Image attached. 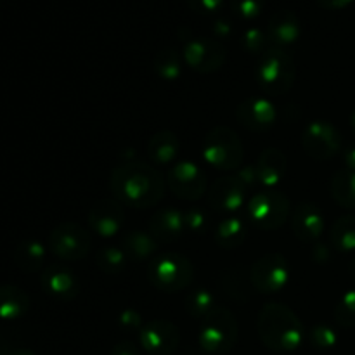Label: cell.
I'll list each match as a JSON object with an SVG mask.
<instances>
[{
	"mask_svg": "<svg viewBox=\"0 0 355 355\" xmlns=\"http://www.w3.org/2000/svg\"><path fill=\"white\" fill-rule=\"evenodd\" d=\"M248 200V187L238 177H222L208 191V205L217 211H234Z\"/></svg>",
	"mask_w": 355,
	"mask_h": 355,
	"instance_id": "cell-15",
	"label": "cell"
},
{
	"mask_svg": "<svg viewBox=\"0 0 355 355\" xmlns=\"http://www.w3.org/2000/svg\"><path fill=\"white\" fill-rule=\"evenodd\" d=\"M153 68L159 78L166 82H173L182 73V55L175 49H162L153 59Z\"/></svg>",
	"mask_w": 355,
	"mask_h": 355,
	"instance_id": "cell-28",
	"label": "cell"
},
{
	"mask_svg": "<svg viewBox=\"0 0 355 355\" xmlns=\"http://www.w3.org/2000/svg\"><path fill=\"white\" fill-rule=\"evenodd\" d=\"M118 322H120V326H123L125 329H139L141 331L142 328V319H141V314L135 311H123L120 314V318H118Z\"/></svg>",
	"mask_w": 355,
	"mask_h": 355,
	"instance_id": "cell-38",
	"label": "cell"
},
{
	"mask_svg": "<svg viewBox=\"0 0 355 355\" xmlns=\"http://www.w3.org/2000/svg\"><path fill=\"white\" fill-rule=\"evenodd\" d=\"M121 248H123L125 255L132 262H146V260L151 259L156 253L158 241L144 231H132L123 236Z\"/></svg>",
	"mask_w": 355,
	"mask_h": 355,
	"instance_id": "cell-23",
	"label": "cell"
},
{
	"mask_svg": "<svg viewBox=\"0 0 355 355\" xmlns=\"http://www.w3.org/2000/svg\"><path fill=\"white\" fill-rule=\"evenodd\" d=\"M349 270H350V276H352V279H354V283H355V259L352 260V262H350Z\"/></svg>",
	"mask_w": 355,
	"mask_h": 355,
	"instance_id": "cell-44",
	"label": "cell"
},
{
	"mask_svg": "<svg viewBox=\"0 0 355 355\" xmlns=\"http://www.w3.org/2000/svg\"><path fill=\"white\" fill-rule=\"evenodd\" d=\"M184 224H186V231L193 232V234H201L208 225L207 215L200 208H191L184 214Z\"/></svg>",
	"mask_w": 355,
	"mask_h": 355,
	"instance_id": "cell-36",
	"label": "cell"
},
{
	"mask_svg": "<svg viewBox=\"0 0 355 355\" xmlns=\"http://www.w3.org/2000/svg\"><path fill=\"white\" fill-rule=\"evenodd\" d=\"M89 224L101 238H113L120 234L125 224L123 205L118 200H99L90 207Z\"/></svg>",
	"mask_w": 355,
	"mask_h": 355,
	"instance_id": "cell-14",
	"label": "cell"
},
{
	"mask_svg": "<svg viewBox=\"0 0 355 355\" xmlns=\"http://www.w3.org/2000/svg\"><path fill=\"white\" fill-rule=\"evenodd\" d=\"M335 319L343 328H355V290L342 295L335 305Z\"/></svg>",
	"mask_w": 355,
	"mask_h": 355,
	"instance_id": "cell-32",
	"label": "cell"
},
{
	"mask_svg": "<svg viewBox=\"0 0 355 355\" xmlns=\"http://www.w3.org/2000/svg\"><path fill=\"white\" fill-rule=\"evenodd\" d=\"M290 217V200L279 191L267 189L248 200V218L263 231L279 229Z\"/></svg>",
	"mask_w": 355,
	"mask_h": 355,
	"instance_id": "cell-7",
	"label": "cell"
},
{
	"mask_svg": "<svg viewBox=\"0 0 355 355\" xmlns=\"http://www.w3.org/2000/svg\"><path fill=\"white\" fill-rule=\"evenodd\" d=\"M194 267L187 257L180 253H165L149 266V281L163 291L186 290L193 283Z\"/></svg>",
	"mask_w": 355,
	"mask_h": 355,
	"instance_id": "cell-6",
	"label": "cell"
},
{
	"mask_svg": "<svg viewBox=\"0 0 355 355\" xmlns=\"http://www.w3.org/2000/svg\"><path fill=\"white\" fill-rule=\"evenodd\" d=\"M331 194L338 205L355 210V172L343 168L331 180Z\"/></svg>",
	"mask_w": 355,
	"mask_h": 355,
	"instance_id": "cell-27",
	"label": "cell"
},
{
	"mask_svg": "<svg viewBox=\"0 0 355 355\" xmlns=\"http://www.w3.org/2000/svg\"><path fill=\"white\" fill-rule=\"evenodd\" d=\"M179 151L180 141L173 132H156V134L149 139V158H151V162L156 163V165H170L172 162H175V158L179 156Z\"/></svg>",
	"mask_w": 355,
	"mask_h": 355,
	"instance_id": "cell-22",
	"label": "cell"
},
{
	"mask_svg": "<svg viewBox=\"0 0 355 355\" xmlns=\"http://www.w3.org/2000/svg\"><path fill=\"white\" fill-rule=\"evenodd\" d=\"M45 248L42 243L30 239V241L21 243L14 252V262L23 272H38L45 262Z\"/></svg>",
	"mask_w": 355,
	"mask_h": 355,
	"instance_id": "cell-25",
	"label": "cell"
},
{
	"mask_svg": "<svg viewBox=\"0 0 355 355\" xmlns=\"http://www.w3.org/2000/svg\"><path fill=\"white\" fill-rule=\"evenodd\" d=\"M246 224L238 217H227L218 224L215 241L225 250H234L245 241Z\"/></svg>",
	"mask_w": 355,
	"mask_h": 355,
	"instance_id": "cell-26",
	"label": "cell"
},
{
	"mask_svg": "<svg viewBox=\"0 0 355 355\" xmlns=\"http://www.w3.org/2000/svg\"><path fill=\"white\" fill-rule=\"evenodd\" d=\"M260 340L274 352H293L302 345L304 326L298 315L284 304L269 302L259 314Z\"/></svg>",
	"mask_w": 355,
	"mask_h": 355,
	"instance_id": "cell-2",
	"label": "cell"
},
{
	"mask_svg": "<svg viewBox=\"0 0 355 355\" xmlns=\"http://www.w3.org/2000/svg\"><path fill=\"white\" fill-rule=\"evenodd\" d=\"M128 257L120 246H101L96 253V266L107 276H118L125 270Z\"/></svg>",
	"mask_w": 355,
	"mask_h": 355,
	"instance_id": "cell-29",
	"label": "cell"
},
{
	"mask_svg": "<svg viewBox=\"0 0 355 355\" xmlns=\"http://www.w3.org/2000/svg\"><path fill=\"white\" fill-rule=\"evenodd\" d=\"M302 35V23L293 10H277L272 14L267 24V37L272 42L274 47H286L295 44Z\"/></svg>",
	"mask_w": 355,
	"mask_h": 355,
	"instance_id": "cell-18",
	"label": "cell"
},
{
	"mask_svg": "<svg viewBox=\"0 0 355 355\" xmlns=\"http://www.w3.org/2000/svg\"><path fill=\"white\" fill-rule=\"evenodd\" d=\"M276 106L266 97H250L236 110V118L245 128L253 132H263L276 123Z\"/></svg>",
	"mask_w": 355,
	"mask_h": 355,
	"instance_id": "cell-16",
	"label": "cell"
},
{
	"mask_svg": "<svg viewBox=\"0 0 355 355\" xmlns=\"http://www.w3.org/2000/svg\"><path fill=\"white\" fill-rule=\"evenodd\" d=\"M214 31L217 35H220V37H227V35L231 33V24L224 19H218V21H215Z\"/></svg>",
	"mask_w": 355,
	"mask_h": 355,
	"instance_id": "cell-42",
	"label": "cell"
},
{
	"mask_svg": "<svg viewBox=\"0 0 355 355\" xmlns=\"http://www.w3.org/2000/svg\"><path fill=\"white\" fill-rule=\"evenodd\" d=\"M203 156L214 168L231 172L239 168L245 153L238 134L232 128L220 125L211 128L205 137Z\"/></svg>",
	"mask_w": 355,
	"mask_h": 355,
	"instance_id": "cell-4",
	"label": "cell"
},
{
	"mask_svg": "<svg viewBox=\"0 0 355 355\" xmlns=\"http://www.w3.org/2000/svg\"><path fill=\"white\" fill-rule=\"evenodd\" d=\"M311 342H312V345L318 347V349L328 350V349H333V347L336 345V342H338V336H336L335 329H331L329 326L319 324V326H314V328H312Z\"/></svg>",
	"mask_w": 355,
	"mask_h": 355,
	"instance_id": "cell-34",
	"label": "cell"
},
{
	"mask_svg": "<svg viewBox=\"0 0 355 355\" xmlns=\"http://www.w3.org/2000/svg\"><path fill=\"white\" fill-rule=\"evenodd\" d=\"M111 191L125 207L144 208L159 203L165 191L162 173L146 163H125L111 173Z\"/></svg>",
	"mask_w": 355,
	"mask_h": 355,
	"instance_id": "cell-1",
	"label": "cell"
},
{
	"mask_svg": "<svg viewBox=\"0 0 355 355\" xmlns=\"http://www.w3.org/2000/svg\"><path fill=\"white\" fill-rule=\"evenodd\" d=\"M319 3V7L328 10H340L345 9V7L352 6L355 0H315Z\"/></svg>",
	"mask_w": 355,
	"mask_h": 355,
	"instance_id": "cell-40",
	"label": "cell"
},
{
	"mask_svg": "<svg viewBox=\"0 0 355 355\" xmlns=\"http://www.w3.org/2000/svg\"><path fill=\"white\" fill-rule=\"evenodd\" d=\"M9 355H35V354L30 352V350H26V349H12Z\"/></svg>",
	"mask_w": 355,
	"mask_h": 355,
	"instance_id": "cell-43",
	"label": "cell"
},
{
	"mask_svg": "<svg viewBox=\"0 0 355 355\" xmlns=\"http://www.w3.org/2000/svg\"><path fill=\"white\" fill-rule=\"evenodd\" d=\"M291 229L300 241H312L324 231V217L315 205L302 203L291 215Z\"/></svg>",
	"mask_w": 355,
	"mask_h": 355,
	"instance_id": "cell-19",
	"label": "cell"
},
{
	"mask_svg": "<svg viewBox=\"0 0 355 355\" xmlns=\"http://www.w3.org/2000/svg\"><path fill=\"white\" fill-rule=\"evenodd\" d=\"M232 12L241 19H255L262 14L263 0H232Z\"/></svg>",
	"mask_w": 355,
	"mask_h": 355,
	"instance_id": "cell-35",
	"label": "cell"
},
{
	"mask_svg": "<svg viewBox=\"0 0 355 355\" xmlns=\"http://www.w3.org/2000/svg\"><path fill=\"white\" fill-rule=\"evenodd\" d=\"M30 309V298L21 288L12 284L0 286V318L19 319Z\"/></svg>",
	"mask_w": 355,
	"mask_h": 355,
	"instance_id": "cell-24",
	"label": "cell"
},
{
	"mask_svg": "<svg viewBox=\"0 0 355 355\" xmlns=\"http://www.w3.org/2000/svg\"><path fill=\"white\" fill-rule=\"evenodd\" d=\"M257 82L269 96H281L291 89L297 76L295 61L284 49L269 47L257 64Z\"/></svg>",
	"mask_w": 355,
	"mask_h": 355,
	"instance_id": "cell-3",
	"label": "cell"
},
{
	"mask_svg": "<svg viewBox=\"0 0 355 355\" xmlns=\"http://www.w3.org/2000/svg\"><path fill=\"white\" fill-rule=\"evenodd\" d=\"M40 283L49 295L59 300H73L80 293L78 277L64 266H51L42 272Z\"/></svg>",
	"mask_w": 355,
	"mask_h": 355,
	"instance_id": "cell-17",
	"label": "cell"
},
{
	"mask_svg": "<svg viewBox=\"0 0 355 355\" xmlns=\"http://www.w3.org/2000/svg\"><path fill=\"white\" fill-rule=\"evenodd\" d=\"M329 241L340 252H354L355 250V215L340 217L333 224Z\"/></svg>",
	"mask_w": 355,
	"mask_h": 355,
	"instance_id": "cell-30",
	"label": "cell"
},
{
	"mask_svg": "<svg viewBox=\"0 0 355 355\" xmlns=\"http://www.w3.org/2000/svg\"><path fill=\"white\" fill-rule=\"evenodd\" d=\"M184 231H186L184 214H180L175 208L158 210L149 222V234L158 243L177 241Z\"/></svg>",
	"mask_w": 355,
	"mask_h": 355,
	"instance_id": "cell-20",
	"label": "cell"
},
{
	"mask_svg": "<svg viewBox=\"0 0 355 355\" xmlns=\"http://www.w3.org/2000/svg\"><path fill=\"white\" fill-rule=\"evenodd\" d=\"M166 182L175 196L186 201L200 200L207 191V175L196 163L191 162H177L168 170Z\"/></svg>",
	"mask_w": 355,
	"mask_h": 355,
	"instance_id": "cell-12",
	"label": "cell"
},
{
	"mask_svg": "<svg viewBox=\"0 0 355 355\" xmlns=\"http://www.w3.org/2000/svg\"><path fill=\"white\" fill-rule=\"evenodd\" d=\"M250 279L260 293H277L290 281V263L281 253H269L253 263Z\"/></svg>",
	"mask_w": 355,
	"mask_h": 355,
	"instance_id": "cell-10",
	"label": "cell"
},
{
	"mask_svg": "<svg viewBox=\"0 0 355 355\" xmlns=\"http://www.w3.org/2000/svg\"><path fill=\"white\" fill-rule=\"evenodd\" d=\"M184 307H186L187 314L203 321L207 315H210L217 309V305H215V298L210 291L205 290V288H198L187 295Z\"/></svg>",
	"mask_w": 355,
	"mask_h": 355,
	"instance_id": "cell-31",
	"label": "cell"
},
{
	"mask_svg": "<svg viewBox=\"0 0 355 355\" xmlns=\"http://www.w3.org/2000/svg\"><path fill=\"white\" fill-rule=\"evenodd\" d=\"M198 340L207 352L227 354L238 342V322L232 312L222 307L215 309L201 321Z\"/></svg>",
	"mask_w": 355,
	"mask_h": 355,
	"instance_id": "cell-5",
	"label": "cell"
},
{
	"mask_svg": "<svg viewBox=\"0 0 355 355\" xmlns=\"http://www.w3.org/2000/svg\"><path fill=\"white\" fill-rule=\"evenodd\" d=\"M267 44H269V37L260 28H250L241 37L243 49L246 52H252V54H263L269 49Z\"/></svg>",
	"mask_w": 355,
	"mask_h": 355,
	"instance_id": "cell-33",
	"label": "cell"
},
{
	"mask_svg": "<svg viewBox=\"0 0 355 355\" xmlns=\"http://www.w3.org/2000/svg\"><path fill=\"white\" fill-rule=\"evenodd\" d=\"M92 246L89 231L76 222H62L49 236V248L64 262L85 259Z\"/></svg>",
	"mask_w": 355,
	"mask_h": 355,
	"instance_id": "cell-8",
	"label": "cell"
},
{
	"mask_svg": "<svg viewBox=\"0 0 355 355\" xmlns=\"http://www.w3.org/2000/svg\"><path fill=\"white\" fill-rule=\"evenodd\" d=\"M180 342L175 324L165 319H153L139 331V343L151 355H172Z\"/></svg>",
	"mask_w": 355,
	"mask_h": 355,
	"instance_id": "cell-13",
	"label": "cell"
},
{
	"mask_svg": "<svg viewBox=\"0 0 355 355\" xmlns=\"http://www.w3.org/2000/svg\"><path fill=\"white\" fill-rule=\"evenodd\" d=\"M343 163H345V168L350 172H355V144L347 146L342 153Z\"/></svg>",
	"mask_w": 355,
	"mask_h": 355,
	"instance_id": "cell-41",
	"label": "cell"
},
{
	"mask_svg": "<svg viewBox=\"0 0 355 355\" xmlns=\"http://www.w3.org/2000/svg\"><path fill=\"white\" fill-rule=\"evenodd\" d=\"M302 146L311 158L324 162L342 151V135L328 121H311L302 132Z\"/></svg>",
	"mask_w": 355,
	"mask_h": 355,
	"instance_id": "cell-11",
	"label": "cell"
},
{
	"mask_svg": "<svg viewBox=\"0 0 355 355\" xmlns=\"http://www.w3.org/2000/svg\"><path fill=\"white\" fill-rule=\"evenodd\" d=\"M224 0H187V6L198 14H215L220 10Z\"/></svg>",
	"mask_w": 355,
	"mask_h": 355,
	"instance_id": "cell-37",
	"label": "cell"
},
{
	"mask_svg": "<svg viewBox=\"0 0 355 355\" xmlns=\"http://www.w3.org/2000/svg\"><path fill=\"white\" fill-rule=\"evenodd\" d=\"M350 127H352V130L355 132V110L352 111V114H350Z\"/></svg>",
	"mask_w": 355,
	"mask_h": 355,
	"instance_id": "cell-45",
	"label": "cell"
},
{
	"mask_svg": "<svg viewBox=\"0 0 355 355\" xmlns=\"http://www.w3.org/2000/svg\"><path fill=\"white\" fill-rule=\"evenodd\" d=\"M182 58L186 64L196 73H215L224 66L227 52L225 47L215 38L196 37L186 40Z\"/></svg>",
	"mask_w": 355,
	"mask_h": 355,
	"instance_id": "cell-9",
	"label": "cell"
},
{
	"mask_svg": "<svg viewBox=\"0 0 355 355\" xmlns=\"http://www.w3.org/2000/svg\"><path fill=\"white\" fill-rule=\"evenodd\" d=\"M111 355H141L139 354V349L135 343L128 342V340H123V342L116 343L111 350Z\"/></svg>",
	"mask_w": 355,
	"mask_h": 355,
	"instance_id": "cell-39",
	"label": "cell"
},
{
	"mask_svg": "<svg viewBox=\"0 0 355 355\" xmlns=\"http://www.w3.org/2000/svg\"><path fill=\"white\" fill-rule=\"evenodd\" d=\"M255 170L259 184L270 189L277 186L286 173V156L279 149H266L257 159Z\"/></svg>",
	"mask_w": 355,
	"mask_h": 355,
	"instance_id": "cell-21",
	"label": "cell"
}]
</instances>
